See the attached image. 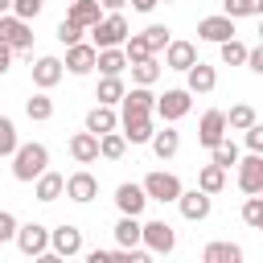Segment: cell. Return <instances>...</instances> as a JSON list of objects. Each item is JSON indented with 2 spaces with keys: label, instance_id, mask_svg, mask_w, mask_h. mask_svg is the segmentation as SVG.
I'll use <instances>...</instances> for the list:
<instances>
[{
  "label": "cell",
  "instance_id": "d6a6232c",
  "mask_svg": "<svg viewBox=\"0 0 263 263\" xmlns=\"http://www.w3.org/2000/svg\"><path fill=\"white\" fill-rule=\"evenodd\" d=\"M123 152H127V136H123L119 127L107 132V136H99V156H103V160H119Z\"/></svg>",
  "mask_w": 263,
  "mask_h": 263
},
{
  "label": "cell",
  "instance_id": "f5cc1de1",
  "mask_svg": "<svg viewBox=\"0 0 263 263\" xmlns=\"http://www.w3.org/2000/svg\"><path fill=\"white\" fill-rule=\"evenodd\" d=\"M259 41H263V25H259Z\"/></svg>",
  "mask_w": 263,
  "mask_h": 263
},
{
  "label": "cell",
  "instance_id": "83f0119b",
  "mask_svg": "<svg viewBox=\"0 0 263 263\" xmlns=\"http://www.w3.org/2000/svg\"><path fill=\"white\" fill-rule=\"evenodd\" d=\"M132 62H127V53H123V45H111V49H99V74H123Z\"/></svg>",
  "mask_w": 263,
  "mask_h": 263
},
{
  "label": "cell",
  "instance_id": "4fadbf2b",
  "mask_svg": "<svg viewBox=\"0 0 263 263\" xmlns=\"http://www.w3.org/2000/svg\"><path fill=\"white\" fill-rule=\"evenodd\" d=\"M66 197H70V201H78V205L95 201V197H99V177H95L90 168L70 173V177H66Z\"/></svg>",
  "mask_w": 263,
  "mask_h": 263
},
{
  "label": "cell",
  "instance_id": "60d3db41",
  "mask_svg": "<svg viewBox=\"0 0 263 263\" xmlns=\"http://www.w3.org/2000/svg\"><path fill=\"white\" fill-rule=\"evenodd\" d=\"M123 53H127V62H144V58H156V53L148 49V41H144V33H132V37L123 41Z\"/></svg>",
  "mask_w": 263,
  "mask_h": 263
},
{
  "label": "cell",
  "instance_id": "c3c4849f",
  "mask_svg": "<svg viewBox=\"0 0 263 263\" xmlns=\"http://www.w3.org/2000/svg\"><path fill=\"white\" fill-rule=\"evenodd\" d=\"M156 4H160V0H132V8H136V12H152Z\"/></svg>",
  "mask_w": 263,
  "mask_h": 263
},
{
  "label": "cell",
  "instance_id": "8992f818",
  "mask_svg": "<svg viewBox=\"0 0 263 263\" xmlns=\"http://www.w3.org/2000/svg\"><path fill=\"white\" fill-rule=\"evenodd\" d=\"M144 247H148L152 255H173L177 230H173L164 218H152V222H144Z\"/></svg>",
  "mask_w": 263,
  "mask_h": 263
},
{
  "label": "cell",
  "instance_id": "f907efd6",
  "mask_svg": "<svg viewBox=\"0 0 263 263\" xmlns=\"http://www.w3.org/2000/svg\"><path fill=\"white\" fill-rule=\"evenodd\" d=\"M123 4H127V0H103V8H107V12H119Z\"/></svg>",
  "mask_w": 263,
  "mask_h": 263
},
{
  "label": "cell",
  "instance_id": "d6986e66",
  "mask_svg": "<svg viewBox=\"0 0 263 263\" xmlns=\"http://www.w3.org/2000/svg\"><path fill=\"white\" fill-rule=\"evenodd\" d=\"M70 156H74V164H95V160H99V136H95L90 127L74 132V136H70Z\"/></svg>",
  "mask_w": 263,
  "mask_h": 263
},
{
  "label": "cell",
  "instance_id": "7402d4cb",
  "mask_svg": "<svg viewBox=\"0 0 263 263\" xmlns=\"http://www.w3.org/2000/svg\"><path fill=\"white\" fill-rule=\"evenodd\" d=\"M62 193H66V177H62V173H53V168H45V173L33 181V197H37V201H45V205H49V201H58Z\"/></svg>",
  "mask_w": 263,
  "mask_h": 263
},
{
  "label": "cell",
  "instance_id": "ba28073f",
  "mask_svg": "<svg viewBox=\"0 0 263 263\" xmlns=\"http://www.w3.org/2000/svg\"><path fill=\"white\" fill-rule=\"evenodd\" d=\"M226 132H230V123H226V111H218V107H210V111L201 115V123H197L201 148H218V144L226 140Z\"/></svg>",
  "mask_w": 263,
  "mask_h": 263
},
{
  "label": "cell",
  "instance_id": "d4e9b609",
  "mask_svg": "<svg viewBox=\"0 0 263 263\" xmlns=\"http://www.w3.org/2000/svg\"><path fill=\"white\" fill-rule=\"evenodd\" d=\"M119 127H123L127 144H152V136H156L152 115H127V119H119Z\"/></svg>",
  "mask_w": 263,
  "mask_h": 263
},
{
  "label": "cell",
  "instance_id": "4316f807",
  "mask_svg": "<svg viewBox=\"0 0 263 263\" xmlns=\"http://www.w3.org/2000/svg\"><path fill=\"white\" fill-rule=\"evenodd\" d=\"M123 95H127V86H123V78H119V74H103V78H99V90H95V99H99V103L119 107V103H123Z\"/></svg>",
  "mask_w": 263,
  "mask_h": 263
},
{
  "label": "cell",
  "instance_id": "74e56055",
  "mask_svg": "<svg viewBox=\"0 0 263 263\" xmlns=\"http://www.w3.org/2000/svg\"><path fill=\"white\" fill-rule=\"evenodd\" d=\"M242 222H247L251 230H263V193H251V197L242 201Z\"/></svg>",
  "mask_w": 263,
  "mask_h": 263
},
{
  "label": "cell",
  "instance_id": "484cf974",
  "mask_svg": "<svg viewBox=\"0 0 263 263\" xmlns=\"http://www.w3.org/2000/svg\"><path fill=\"white\" fill-rule=\"evenodd\" d=\"M152 152H156L160 160H173V156L181 152V132H177V127H156V136H152Z\"/></svg>",
  "mask_w": 263,
  "mask_h": 263
},
{
  "label": "cell",
  "instance_id": "2e32d148",
  "mask_svg": "<svg viewBox=\"0 0 263 263\" xmlns=\"http://www.w3.org/2000/svg\"><path fill=\"white\" fill-rule=\"evenodd\" d=\"M152 197H148V189H144V181L140 185H132V181H123L119 189H115V205H119V214H144V205H148Z\"/></svg>",
  "mask_w": 263,
  "mask_h": 263
},
{
  "label": "cell",
  "instance_id": "e575fe53",
  "mask_svg": "<svg viewBox=\"0 0 263 263\" xmlns=\"http://www.w3.org/2000/svg\"><path fill=\"white\" fill-rule=\"evenodd\" d=\"M210 160H214V164H222V168L230 173V168H238V160H242V156H238V144H234V140H222L218 148H210Z\"/></svg>",
  "mask_w": 263,
  "mask_h": 263
},
{
  "label": "cell",
  "instance_id": "816d5d0a",
  "mask_svg": "<svg viewBox=\"0 0 263 263\" xmlns=\"http://www.w3.org/2000/svg\"><path fill=\"white\" fill-rule=\"evenodd\" d=\"M4 12H12V0H0V16H4Z\"/></svg>",
  "mask_w": 263,
  "mask_h": 263
},
{
  "label": "cell",
  "instance_id": "ee69618b",
  "mask_svg": "<svg viewBox=\"0 0 263 263\" xmlns=\"http://www.w3.org/2000/svg\"><path fill=\"white\" fill-rule=\"evenodd\" d=\"M16 230H21V222L8 210H0V242H16Z\"/></svg>",
  "mask_w": 263,
  "mask_h": 263
},
{
  "label": "cell",
  "instance_id": "f1b7e54d",
  "mask_svg": "<svg viewBox=\"0 0 263 263\" xmlns=\"http://www.w3.org/2000/svg\"><path fill=\"white\" fill-rule=\"evenodd\" d=\"M197 189H205L210 197H214V193H222V189H226V168H222V164H214V160H210V164H201V173H197Z\"/></svg>",
  "mask_w": 263,
  "mask_h": 263
},
{
  "label": "cell",
  "instance_id": "7a4b0ae2",
  "mask_svg": "<svg viewBox=\"0 0 263 263\" xmlns=\"http://www.w3.org/2000/svg\"><path fill=\"white\" fill-rule=\"evenodd\" d=\"M127 37H132V25H127V16H123V12H107L99 25H90V41H95L99 49L123 45Z\"/></svg>",
  "mask_w": 263,
  "mask_h": 263
},
{
  "label": "cell",
  "instance_id": "d590c367",
  "mask_svg": "<svg viewBox=\"0 0 263 263\" xmlns=\"http://www.w3.org/2000/svg\"><path fill=\"white\" fill-rule=\"evenodd\" d=\"M247 53H251V49H247L238 37H230V41H222V45H218V58H222L226 66H247Z\"/></svg>",
  "mask_w": 263,
  "mask_h": 263
},
{
  "label": "cell",
  "instance_id": "3957f363",
  "mask_svg": "<svg viewBox=\"0 0 263 263\" xmlns=\"http://www.w3.org/2000/svg\"><path fill=\"white\" fill-rule=\"evenodd\" d=\"M189 107H193V90H189V86H173V90L156 95V115H160L164 123L185 119V115H189Z\"/></svg>",
  "mask_w": 263,
  "mask_h": 263
},
{
  "label": "cell",
  "instance_id": "9a60e30c",
  "mask_svg": "<svg viewBox=\"0 0 263 263\" xmlns=\"http://www.w3.org/2000/svg\"><path fill=\"white\" fill-rule=\"evenodd\" d=\"M152 111H156L152 86H132L123 95V103H119V119H127V115H152Z\"/></svg>",
  "mask_w": 263,
  "mask_h": 263
},
{
  "label": "cell",
  "instance_id": "e0dca14e",
  "mask_svg": "<svg viewBox=\"0 0 263 263\" xmlns=\"http://www.w3.org/2000/svg\"><path fill=\"white\" fill-rule=\"evenodd\" d=\"M238 189H242L247 197L263 189V152H251V156L238 160Z\"/></svg>",
  "mask_w": 263,
  "mask_h": 263
},
{
  "label": "cell",
  "instance_id": "ac0fdd59",
  "mask_svg": "<svg viewBox=\"0 0 263 263\" xmlns=\"http://www.w3.org/2000/svg\"><path fill=\"white\" fill-rule=\"evenodd\" d=\"M185 86H189L193 95H210V90L218 86V70H214L210 62H201V58H197V62L185 70Z\"/></svg>",
  "mask_w": 263,
  "mask_h": 263
},
{
  "label": "cell",
  "instance_id": "f35d334b",
  "mask_svg": "<svg viewBox=\"0 0 263 263\" xmlns=\"http://www.w3.org/2000/svg\"><path fill=\"white\" fill-rule=\"evenodd\" d=\"M21 148V140H16V123L8 119V115H0V156H12Z\"/></svg>",
  "mask_w": 263,
  "mask_h": 263
},
{
  "label": "cell",
  "instance_id": "9c48e42d",
  "mask_svg": "<svg viewBox=\"0 0 263 263\" xmlns=\"http://www.w3.org/2000/svg\"><path fill=\"white\" fill-rule=\"evenodd\" d=\"M177 210H181L185 222H205L210 210H214V197H210L205 189H185V193L177 197Z\"/></svg>",
  "mask_w": 263,
  "mask_h": 263
},
{
  "label": "cell",
  "instance_id": "f6af8a7d",
  "mask_svg": "<svg viewBox=\"0 0 263 263\" xmlns=\"http://www.w3.org/2000/svg\"><path fill=\"white\" fill-rule=\"evenodd\" d=\"M242 144H247L251 152H263V123H259V119H255V123L242 132Z\"/></svg>",
  "mask_w": 263,
  "mask_h": 263
},
{
  "label": "cell",
  "instance_id": "8d00e7d4",
  "mask_svg": "<svg viewBox=\"0 0 263 263\" xmlns=\"http://www.w3.org/2000/svg\"><path fill=\"white\" fill-rule=\"evenodd\" d=\"M222 12L226 16H263V0H222Z\"/></svg>",
  "mask_w": 263,
  "mask_h": 263
},
{
  "label": "cell",
  "instance_id": "f546056e",
  "mask_svg": "<svg viewBox=\"0 0 263 263\" xmlns=\"http://www.w3.org/2000/svg\"><path fill=\"white\" fill-rule=\"evenodd\" d=\"M201 259L205 263H242V247L238 242H210L201 251Z\"/></svg>",
  "mask_w": 263,
  "mask_h": 263
},
{
  "label": "cell",
  "instance_id": "7c38bea8",
  "mask_svg": "<svg viewBox=\"0 0 263 263\" xmlns=\"http://www.w3.org/2000/svg\"><path fill=\"white\" fill-rule=\"evenodd\" d=\"M99 66V45L95 41H78V45H66V70L70 74H90Z\"/></svg>",
  "mask_w": 263,
  "mask_h": 263
},
{
  "label": "cell",
  "instance_id": "603a6c76",
  "mask_svg": "<svg viewBox=\"0 0 263 263\" xmlns=\"http://www.w3.org/2000/svg\"><path fill=\"white\" fill-rule=\"evenodd\" d=\"M115 242H119V247H127V251L144 247V222H140L136 214H123V218L115 222Z\"/></svg>",
  "mask_w": 263,
  "mask_h": 263
},
{
  "label": "cell",
  "instance_id": "836d02e7",
  "mask_svg": "<svg viewBox=\"0 0 263 263\" xmlns=\"http://www.w3.org/2000/svg\"><path fill=\"white\" fill-rule=\"evenodd\" d=\"M255 119H259V115H255V107H251V103H234V107L226 111V123H230V132H247Z\"/></svg>",
  "mask_w": 263,
  "mask_h": 263
},
{
  "label": "cell",
  "instance_id": "6da1fadb",
  "mask_svg": "<svg viewBox=\"0 0 263 263\" xmlns=\"http://www.w3.org/2000/svg\"><path fill=\"white\" fill-rule=\"evenodd\" d=\"M49 168V148L45 144H21L16 152H12V177L21 181V185H33L41 173Z\"/></svg>",
  "mask_w": 263,
  "mask_h": 263
},
{
  "label": "cell",
  "instance_id": "52a82bcc",
  "mask_svg": "<svg viewBox=\"0 0 263 263\" xmlns=\"http://www.w3.org/2000/svg\"><path fill=\"white\" fill-rule=\"evenodd\" d=\"M62 78H66V62H62V58L41 53V58L33 62V86H37V90H53Z\"/></svg>",
  "mask_w": 263,
  "mask_h": 263
},
{
  "label": "cell",
  "instance_id": "1f68e13d",
  "mask_svg": "<svg viewBox=\"0 0 263 263\" xmlns=\"http://www.w3.org/2000/svg\"><path fill=\"white\" fill-rule=\"evenodd\" d=\"M164 74V66L156 62V58H144V62H132V82L136 86H152L156 78Z\"/></svg>",
  "mask_w": 263,
  "mask_h": 263
},
{
  "label": "cell",
  "instance_id": "7bdbcfd3",
  "mask_svg": "<svg viewBox=\"0 0 263 263\" xmlns=\"http://www.w3.org/2000/svg\"><path fill=\"white\" fill-rule=\"evenodd\" d=\"M41 8H45V0H12V12H16V16H25V21L41 16Z\"/></svg>",
  "mask_w": 263,
  "mask_h": 263
},
{
  "label": "cell",
  "instance_id": "30bf717a",
  "mask_svg": "<svg viewBox=\"0 0 263 263\" xmlns=\"http://www.w3.org/2000/svg\"><path fill=\"white\" fill-rule=\"evenodd\" d=\"M16 247H21V255L41 259V255L49 251V230H45L41 222H25V226L16 230Z\"/></svg>",
  "mask_w": 263,
  "mask_h": 263
},
{
  "label": "cell",
  "instance_id": "7dc6e473",
  "mask_svg": "<svg viewBox=\"0 0 263 263\" xmlns=\"http://www.w3.org/2000/svg\"><path fill=\"white\" fill-rule=\"evenodd\" d=\"M12 53H16V49H12V45L0 37V74H8V66H12Z\"/></svg>",
  "mask_w": 263,
  "mask_h": 263
},
{
  "label": "cell",
  "instance_id": "4dcf8cb0",
  "mask_svg": "<svg viewBox=\"0 0 263 263\" xmlns=\"http://www.w3.org/2000/svg\"><path fill=\"white\" fill-rule=\"evenodd\" d=\"M25 115H29L33 123H45V119H53V99H49V90H37L33 99H25Z\"/></svg>",
  "mask_w": 263,
  "mask_h": 263
},
{
  "label": "cell",
  "instance_id": "ffe728a7",
  "mask_svg": "<svg viewBox=\"0 0 263 263\" xmlns=\"http://www.w3.org/2000/svg\"><path fill=\"white\" fill-rule=\"evenodd\" d=\"M66 16H70V21H78V25L90 33V25H99V21L107 16V8H103V0H70Z\"/></svg>",
  "mask_w": 263,
  "mask_h": 263
},
{
  "label": "cell",
  "instance_id": "b9f144b4",
  "mask_svg": "<svg viewBox=\"0 0 263 263\" xmlns=\"http://www.w3.org/2000/svg\"><path fill=\"white\" fill-rule=\"evenodd\" d=\"M82 33H86V29H82L78 21H70V16H66V21H58V41H62V45H78V41H82Z\"/></svg>",
  "mask_w": 263,
  "mask_h": 263
},
{
  "label": "cell",
  "instance_id": "5b68a950",
  "mask_svg": "<svg viewBox=\"0 0 263 263\" xmlns=\"http://www.w3.org/2000/svg\"><path fill=\"white\" fill-rule=\"evenodd\" d=\"M0 37H4L16 53H29V49H33V25H29L25 16H16V12H4V16H0Z\"/></svg>",
  "mask_w": 263,
  "mask_h": 263
},
{
  "label": "cell",
  "instance_id": "cb8c5ba5",
  "mask_svg": "<svg viewBox=\"0 0 263 263\" xmlns=\"http://www.w3.org/2000/svg\"><path fill=\"white\" fill-rule=\"evenodd\" d=\"M86 127H90L95 136H107V132H115V127H119V115H115V107H111V103H95V107L86 111Z\"/></svg>",
  "mask_w": 263,
  "mask_h": 263
},
{
  "label": "cell",
  "instance_id": "db71d44e",
  "mask_svg": "<svg viewBox=\"0 0 263 263\" xmlns=\"http://www.w3.org/2000/svg\"><path fill=\"white\" fill-rule=\"evenodd\" d=\"M259 193H263V189H259Z\"/></svg>",
  "mask_w": 263,
  "mask_h": 263
},
{
  "label": "cell",
  "instance_id": "8fae6325",
  "mask_svg": "<svg viewBox=\"0 0 263 263\" xmlns=\"http://www.w3.org/2000/svg\"><path fill=\"white\" fill-rule=\"evenodd\" d=\"M49 251H58L62 259H74V255H82V230H78L74 222H62V226H53V230H49Z\"/></svg>",
  "mask_w": 263,
  "mask_h": 263
},
{
  "label": "cell",
  "instance_id": "bcb514c9",
  "mask_svg": "<svg viewBox=\"0 0 263 263\" xmlns=\"http://www.w3.org/2000/svg\"><path fill=\"white\" fill-rule=\"evenodd\" d=\"M247 70H251V74H263V41L247 53Z\"/></svg>",
  "mask_w": 263,
  "mask_h": 263
},
{
  "label": "cell",
  "instance_id": "277c9868",
  "mask_svg": "<svg viewBox=\"0 0 263 263\" xmlns=\"http://www.w3.org/2000/svg\"><path fill=\"white\" fill-rule=\"evenodd\" d=\"M144 189H148V197L152 201H177L181 193H185V185H181V177L177 173H164V168H152L148 177H144Z\"/></svg>",
  "mask_w": 263,
  "mask_h": 263
},
{
  "label": "cell",
  "instance_id": "681fc988",
  "mask_svg": "<svg viewBox=\"0 0 263 263\" xmlns=\"http://www.w3.org/2000/svg\"><path fill=\"white\" fill-rule=\"evenodd\" d=\"M111 255H115V251H90V255H86V259H90V263H107V259H111Z\"/></svg>",
  "mask_w": 263,
  "mask_h": 263
},
{
  "label": "cell",
  "instance_id": "5bb4252c",
  "mask_svg": "<svg viewBox=\"0 0 263 263\" xmlns=\"http://www.w3.org/2000/svg\"><path fill=\"white\" fill-rule=\"evenodd\" d=\"M197 37H201V41H214V45L230 41V37H234V16H226V12L201 16V21H197Z\"/></svg>",
  "mask_w": 263,
  "mask_h": 263
},
{
  "label": "cell",
  "instance_id": "ab89813d",
  "mask_svg": "<svg viewBox=\"0 0 263 263\" xmlns=\"http://www.w3.org/2000/svg\"><path fill=\"white\" fill-rule=\"evenodd\" d=\"M140 33H144V41H148V49H152V53H164V49H168V41H173L164 25H148V29H140Z\"/></svg>",
  "mask_w": 263,
  "mask_h": 263
},
{
  "label": "cell",
  "instance_id": "44dd1931",
  "mask_svg": "<svg viewBox=\"0 0 263 263\" xmlns=\"http://www.w3.org/2000/svg\"><path fill=\"white\" fill-rule=\"evenodd\" d=\"M197 62V45L193 41H168V49H164V70H189Z\"/></svg>",
  "mask_w": 263,
  "mask_h": 263
}]
</instances>
